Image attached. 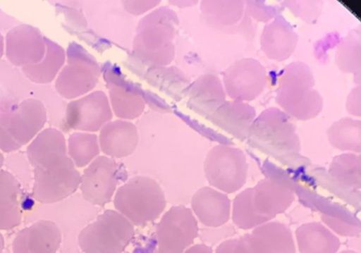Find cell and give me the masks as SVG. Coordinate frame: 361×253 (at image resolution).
Here are the masks:
<instances>
[{
  "mask_svg": "<svg viewBox=\"0 0 361 253\" xmlns=\"http://www.w3.org/2000/svg\"><path fill=\"white\" fill-rule=\"evenodd\" d=\"M26 156L33 167L32 196L37 202H60L80 188L81 174L68 156L66 139L60 130H42L27 147Z\"/></svg>",
  "mask_w": 361,
  "mask_h": 253,
  "instance_id": "6da1fadb",
  "label": "cell"
},
{
  "mask_svg": "<svg viewBox=\"0 0 361 253\" xmlns=\"http://www.w3.org/2000/svg\"><path fill=\"white\" fill-rule=\"evenodd\" d=\"M295 199L293 190L285 181L265 178L238 194L233 202V221L243 230L255 229L282 214Z\"/></svg>",
  "mask_w": 361,
  "mask_h": 253,
  "instance_id": "7a4b0ae2",
  "label": "cell"
},
{
  "mask_svg": "<svg viewBox=\"0 0 361 253\" xmlns=\"http://www.w3.org/2000/svg\"><path fill=\"white\" fill-rule=\"evenodd\" d=\"M178 25L176 13L166 7L159 8L142 18L133 44L137 57L154 66L169 65L175 58Z\"/></svg>",
  "mask_w": 361,
  "mask_h": 253,
  "instance_id": "3957f363",
  "label": "cell"
},
{
  "mask_svg": "<svg viewBox=\"0 0 361 253\" xmlns=\"http://www.w3.org/2000/svg\"><path fill=\"white\" fill-rule=\"evenodd\" d=\"M165 193L152 178L128 179L114 197V206L135 227L145 228L160 218L166 208Z\"/></svg>",
  "mask_w": 361,
  "mask_h": 253,
  "instance_id": "277c9868",
  "label": "cell"
},
{
  "mask_svg": "<svg viewBox=\"0 0 361 253\" xmlns=\"http://www.w3.org/2000/svg\"><path fill=\"white\" fill-rule=\"evenodd\" d=\"M315 80L309 66L302 62L288 65L281 76L276 101L287 114L301 120L321 113L323 99L314 88Z\"/></svg>",
  "mask_w": 361,
  "mask_h": 253,
  "instance_id": "5b68a950",
  "label": "cell"
},
{
  "mask_svg": "<svg viewBox=\"0 0 361 253\" xmlns=\"http://www.w3.org/2000/svg\"><path fill=\"white\" fill-rule=\"evenodd\" d=\"M135 234L131 222L118 211L106 209L81 230L78 245L84 253H123Z\"/></svg>",
  "mask_w": 361,
  "mask_h": 253,
  "instance_id": "8992f818",
  "label": "cell"
},
{
  "mask_svg": "<svg viewBox=\"0 0 361 253\" xmlns=\"http://www.w3.org/2000/svg\"><path fill=\"white\" fill-rule=\"evenodd\" d=\"M100 75L95 59L73 42L66 51V64L56 78L55 90L65 99L76 100L93 91Z\"/></svg>",
  "mask_w": 361,
  "mask_h": 253,
  "instance_id": "52a82bcc",
  "label": "cell"
},
{
  "mask_svg": "<svg viewBox=\"0 0 361 253\" xmlns=\"http://www.w3.org/2000/svg\"><path fill=\"white\" fill-rule=\"evenodd\" d=\"M247 137L255 146L274 154H297L300 150L295 126L276 108L268 109L255 118Z\"/></svg>",
  "mask_w": 361,
  "mask_h": 253,
  "instance_id": "ba28073f",
  "label": "cell"
},
{
  "mask_svg": "<svg viewBox=\"0 0 361 253\" xmlns=\"http://www.w3.org/2000/svg\"><path fill=\"white\" fill-rule=\"evenodd\" d=\"M204 168L210 186L232 194L245 185L249 166L247 157L240 149L218 145L208 152Z\"/></svg>",
  "mask_w": 361,
  "mask_h": 253,
  "instance_id": "9c48e42d",
  "label": "cell"
},
{
  "mask_svg": "<svg viewBox=\"0 0 361 253\" xmlns=\"http://www.w3.org/2000/svg\"><path fill=\"white\" fill-rule=\"evenodd\" d=\"M127 180L128 173L121 163L101 156L85 168L80 188L86 202L104 207L112 201L118 186Z\"/></svg>",
  "mask_w": 361,
  "mask_h": 253,
  "instance_id": "30bf717a",
  "label": "cell"
},
{
  "mask_svg": "<svg viewBox=\"0 0 361 253\" xmlns=\"http://www.w3.org/2000/svg\"><path fill=\"white\" fill-rule=\"evenodd\" d=\"M158 253H184L199 235L196 217L190 208L173 206L155 225Z\"/></svg>",
  "mask_w": 361,
  "mask_h": 253,
  "instance_id": "8fae6325",
  "label": "cell"
},
{
  "mask_svg": "<svg viewBox=\"0 0 361 253\" xmlns=\"http://www.w3.org/2000/svg\"><path fill=\"white\" fill-rule=\"evenodd\" d=\"M47 121L45 105L35 98H28L16 105H0V123L20 149L32 142L44 128Z\"/></svg>",
  "mask_w": 361,
  "mask_h": 253,
  "instance_id": "7c38bea8",
  "label": "cell"
},
{
  "mask_svg": "<svg viewBox=\"0 0 361 253\" xmlns=\"http://www.w3.org/2000/svg\"><path fill=\"white\" fill-rule=\"evenodd\" d=\"M113 111L109 97L103 91H95L71 101L66 109V128L94 133L111 121Z\"/></svg>",
  "mask_w": 361,
  "mask_h": 253,
  "instance_id": "4fadbf2b",
  "label": "cell"
},
{
  "mask_svg": "<svg viewBox=\"0 0 361 253\" xmlns=\"http://www.w3.org/2000/svg\"><path fill=\"white\" fill-rule=\"evenodd\" d=\"M267 82L265 67L252 58L231 65L224 74L225 92L235 101H251L261 94Z\"/></svg>",
  "mask_w": 361,
  "mask_h": 253,
  "instance_id": "5bb4252c",
  "label": "cell"
},
{
  "mask_svg": "<svg viewBox=\"0 0 361 253\" xmlns=\"http://www.w3.org/2000/svg\"><path fill=\"white\" fill-rule=\"evenodd\" d=\"M46 52V37L32 25L23 24L14 27L6 35L5 53L14 66L24 68L37 64Z\"/></svg>",
  "mask_w": 361,
  "mask_h": 253,
  "instance_id": "9a60e30c",
  "label": "cell"
},
{
  "mask_svg": "<svg viewBox=\"0 0 361 253\" xmlns=\"http://www.w3.org/2000/svg\"><path fill=\"white\" fill-rule=\"evenodd\" d=\"M104 79L114 115L125 121L140 117L146 108L145 96L141 94L142 90L126 82L112 67L105 70Z\"/></svg>",
  "mask_w": 361,
  "mask_h": 253,
  "instance_id": "2e32d148",
  "label": "cell"
},
{
  "mask_svg": "<svg viewBox=\"0 0 361 253\" xmlns=\"http://www.w3.org/2000/svg\"><path fill=\"white\" fill-rule=\"evenodd\" d=\"M62 233L56 223L40 220L20 230L13 239V253H57Z\"/></svg>",
  "mask_w": 361,
  "mask_h": 253,
  "instance_id": "e0dca14e",
  "label": "cell"
},
{
  "mask_svg": "<svg viewBox=\"0 0 361 253\" xmlns=\"http://www.w3.org/2000/svg\"><path fill=\"white\" fill-rule=\"evenodd\" d=\"M100 151L113 159L126 158L135 151L139 133L134 123L125 120L111 121L99 131Z\"/></svg>",
  "mask_w": 361,
  "mask_h": 253,
  "instance_id": "ac0fdd59",
  "label": "cell"
},
{
  "mask_svg": "<svg viewBox=\"0 0 361 253\" xmlns=\"http://www.w3.org/2000/svg\"><path fill=\"white\" fill-rule=\"evenodd\" d=\"M191 206L195 216L204 226L220 228L229 221L232 205L226 194L204 187L194 194Z\"/></svg>",
  "mask_w": 361,
  "mask_h": 253,
  "instance_id": "d6986e66",
  "label": "cell"
},
{
  "mask_svg": "<svg viewBox=\"0 0 361 253\" xmlns=\"http://www.w3.org/2000/svg\"><path fill=\"white\" fill-rule=\"evenodd\" d=\"M298 40V35L290 23L279 16L265 26L261 37V45L269 58L283 61L295 51Z\"/></svg>",
  "mask_w": 361,
  "mask_h": 253,
  "instance_id": "ffe728a7",
  "label": "cell"
},
{
  "mask_svg": "<svg viewBox=\"0 0 361 253\" xmlns=\"http://www.w3.org/2000/svg\"><path fill=\"white\" fill-rule=\"evenodd\" d=\"M189 106L208 119L226 101V92L221 80L214 75L200 76L188 91Z\"/></svg>",
  "mask_w": 361,
  "mask_h": 253,
  "instance_id": "44dd1931",
  "label": "cell"
},
{
  "mask_svg": "<svg viewBox=\"0 0 361 253\" xmlns=\"http://www.w3.org/2000/svg\"><path fill=\"white\" fill-rule=\"evenodd\" d=\"M256 117L252 106L240 101H226L208 118L225 132L244 140Z\"/></svg>",
  "mask_w": 361,
  "mask_h": 253,
  "instance_id": "7402d4cb",
  "label": "cell"
},
{
  "mask_svg": "<svg viewBox=\"0 0 361 253\" xmlns=\"http://www.w3.org/2000/svg\"><path fill=\"white\" fill-rule=\"evenodd\" d=\"M21 195L16 178L6 171H0V230H11L21 223Z\"/></svg>",
  "mask_w": 361,
  "mask_h": 253,
  "instance_id": "603a6c76",
  "label": "cell"
},
{
  "mask_svg": "<svg viewBox=\"0 0 361 253\" xmlns=\"http://www.w3.org/2000/svg\"><path fill=\"white\" fill-rule=\"evenodd\" d=\"M295 236L300 253H336L341 247L339 238L319 222L301 225Z\"/></svg>",
  "mask_w": 361,
  "mask_h": 253,
  "instance_id": "cb8c5ba5",
  "label": "cell"
},
{
  "mask_svg": "<svg viewBox=\"0 0 361 253\" xmlns=\"http://www.w3.org/2000/svg\"><path fill=\"white\" fill-rule=\"evenodd\" d=\"M47 52L37 64L22 68L25 77L37 84H48L59 76L66 62L65 49L56 42L46 37Z\"/></svg>",
  "mask_w": 361,
  "mask_h": 253,
  "instance_id": "d4e9b609",
  "label": "cell"
},
{
  "mask_svg": "<svg viewBox=\"0 0 361 253\" xmlns=\"http://www.w3.org/2000/svg\"><path fill=\"white\" fill-rule=\"evenodd\" d=\"M251 233L265 253H296L293 233L282 223H266L255 228Z\"/></svg>",
  "mask_w": 361,
  "mask_h": 253,
  "instance_id": "484cf974",
  "label": "cell"
},
{
  "mask_svg": "<svg viewBox=\"0 0 361 253\" xmlns=\"http://www.w3.org/2000/svg\"><path fill=\"white\" fill-rule=\"evenodd\" d=\"M67 149L69 158L77 168L88 166L99 156L98 136L82 132L71 134L68 139Z\"/></svg>",
  "mask_w": 361,
  "mask_h": 253,
  "instance_id": "4316f807",
  "label": "cell"
},
{
  "mask_svg": "<svg viewBox=\"0 0 361 253\" xmlns=\"http://www.w3.org/2000/svg\"><path fill=\"white\" fill-rule=\"evenodd\" d=\"M360 121L343 118L332 124L327 132L329 144L342 151L360 152Z\"/></svg>",
  "mask_w": 361,
  "mask_h": 253,
  "instance_id": "83f0119b",
  "label": "cell"
},
{
  "mask_svg": "<svg viewBox=\"0 0 361 253\" xmlns=\"http://www.w3.org/2000/svg\"><path fill=\"white\" fill-rule=\"evenodd\" d=\"M329 174L341 184L360 188V156L343 154L336 156L329 166Z\"/></svg>",
  "mask_w": 361,
  "mask_h": 253,
  "instance_id": "f1b7e54d",
  "label": "cell"
},
{
  "mask_svg": "<svg viewBox=\"0 0 361 253\" xmlns=\"http://www.w3.org/2000/svg\"><path fill=\"white\" fill-rule=\"evenodd\" d=\"M244 4L237 1L209 2L201 4V10L209 19L224 26L233 25L243 16Z\"/></svg>",
  "mask_w": 361,
  "mask_h": 253,
  "instance_id": "f546056e",
  "label": "cell"
},
{
  "mask_svg": "<svg viewBox=\"0 0 361 253\" xmlns=\"http://www.w3.org/2000/svg\"><path fill=\"white\" fill-rule=\"evenodd\" d=\"M336 63L343 73H360V37L350 35L343 39L336 51Z\"/></svg>",
  "mask_w": 361,
  "mask_h": 253,
  "instance_id": "4dcf8cb0",
  "label": "cell"
},
{
  "mask_svg": "<svg viewBox=\"0 0 361 253\" xmlns=\"http://www.w3.org/2000/svg\"><path fill=\"white\" fill-rule=\"evenodd\" d=\"M215 253H265L257 239L252 234L228 239L215 249Z\"/></svg>",
  "mask_w": 361,
  "mask_h": 253,
  "instance_id": "1f68e13d",
  "label": "cell"
},
{
  "mask_svg": "<svg viewBox=\"0 0 361 253\" xmlns=\"http://www.w3.org/2000/svg\"><path fill=\"white\" fill-rule=\"evenodd\" d=\"M324 220L332 230L343 236H353L357 233V230L359 231L355 225L345 223L338 218L324 216Z\"/></svg>",
  "mask_w": 361,
  "mask_h": 253,
  "instance_id": "d6a6232c",
  "label": "cell"
},
{
  "mask_svg": "<svg viewBox=\"0 0 361 253\" xmlns=\"http://www.w3.org/2000/svg\"><path fill=\"white\" fill-rule=\"evenodd\" d=\"M161 1H123V8L134 16H141L142 13L154 8Z\"/></svg>",
  "mask_w": 361,
  "mask_h": 253,
  "instance_id": "836d02e7",
  "label": "cell"
},
{
  "mask_svg": "<svg viewBox=\"0 0 361 253\" xmlns=\"http://www.w3.org/2000/svg\"><path fill=\"white\" fill-rule=\"evenodd\" d=\"M360 87L355 88L349 94L346 109L350 114L360 116Z\"/></svg>",
  "mask_w": 361,
  "mask_h": 253,
  "instance_id": "e575fe53",
  "label": "cell"
},
{
  "mask_svg": "<svg viewBox=\"0 0 361 253\" xmlns=\"http://www.w3.org/2000/svg\"><path fill=\"white\" fill-rule=\"evenodd\" d=\"M184 253H213V250L212 247L208 245L198 244L186 249Z\"/></svg>",
  "mask_w": 361,
  "mask_h": 253,
  "instance_id": "d590c367",
  "label": "cell"
},
{
  "mask_svg": "<svg viewBox=\"0 0 361 253\" xmlns=\"http://www.w3.org/2000/svg\"><path fill=\"white\" fill-rule=\"evenodd\" d=\"M5 54V39L1 33H0V60L2 59Z\"/></svg>",
  "mask_w": 361,
  "mask_h": 253,
  "instance_id": "8d00e7d4",
  "label": "cell"
},
{
  "mask_svg": "<svg viewBox=\"0 0 361 253\" xmlns=\"http://www.w3.org/2000/svg\"><path fill=\"white\" fill-rule=\"evenodd\" d=\"M5 247V239L1 233H0V253H3Z\"/></svg>",
  "mask_w": 361,
  "mask_h": 253,
  "instance_id": "74e56055",
  "label": "cell"
},
{
  "mask_svg": "<svg viewBox=\"0 0 361 253\" xmlns=\"http://www.w3.org/2000/svg\"><path fill=\"white\" fill-rule=\"evenodd\" d=\"M4 162H5V158H4V154L1 152V151H0V171L2 170V168L4 165Z\"/></svg>",
  "mask_w": 361,
  "mask_h": 253,
  "instance_id": "f35d334b",
  "label": "cell"
},
{
  "mask_svg": "<svg viewBox=\"0 0 361 253\" xmlns=\"http://www.w3.org/2000/svg\"><path fill=\"white\" fill-rule=\"evenodd\" d=\"M340 253H358V252L353 251V250H344Z\"/></svg>",
  "mask_w": 361,
  "mask_h": 253,
  "instance_id": "ab89813d",
  "label": "cell"
},
{
  "mask_svg": "<svg viewBox=\"0 0 361 253\" xmlns=\"http://www.w3.org/2000/svg\"><path fill=\"white\" fill-rule=\"evenodd\" d=\"M155 253H158V252H155Z\"/></svg>",
  "mask_w": 361,
  "mask_h": 253,
  "instance_id": "60d3db41",
  "label": "cell"
}]
</instances>
